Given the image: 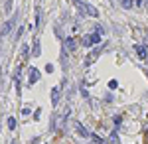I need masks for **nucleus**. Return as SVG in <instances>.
I'll use <instances>...</instances> for the list:
<instances>
[{
  "label": "nucleus",
  "mask_w": 148,
  "mask_h": 144,
  "mask_svg": "<svg viewBox=\"0 0 148 144\" xmlns=\"http://www.w3.org/2000/svg\"><path fill=\"white\" fill-rule=\"evenodd\" d=\"M40 53H42V47H40V42L36 40V42H34V49H32V56H34V57H38Z\"/></svg>",
  "instance_id": "obj_8"
},
{
  "label": "nucleus",
  "mask_w": 148,
  "mask_h": 144,
  "mask_svg": "<svg viewBox=\"0 0 148 144\" xmlns=\"http://www.w3.org/2000/svg\"><path fill=\"white\" fill-rule=\"evenodd\" d=\"M46 71H47V73H51V71H53V65H51V63H47V65H46Z\"/></svg>",
  "instance_id": "obj_18"
},
{
  "label": "nucleus",
  "mask_w": 148,
  "mask_h": 144,
  "mask_svg": "<svg viewBox=\"0 0 148 144\" xmlns=\"http://www.w3.org/2000/svg\"><path fill=\"white\" fill-rule=\"evenodd\" d=\"M109 138H111V142H119V136H116V132H113Z\"/></svg>",
  "instance_id": "obj_15"
},
{
  "label": "nucleus",
  "mask_w": 148,
  "mask_h": 144,
  "mask_svg": "<svg viewBox=\"0 0 148 144\" xmlns=\"http://www.w3.org/2000/svg\"><path fill=\"white\" fill-rule=\"evenodd\" d=\"M20 18V10H16V14L12 16L10 20H6V22L2 24V30H0V36H8V34L12 32V28L16 26V20Z\"/></svg>",
  "instance_id": "obj_1"
},
{
  "label": "nucleus",
  "mask_w": 148,
  "mask_h": 144,
  "mask_svg": "<svg viewBox=\"0 0 148 144\" xmlns=\"http://www.w3.org/2000/svg\"><path fill=\"white\" fill-rule=\"evenodd\" d=\"M79 10H83V14H87V16H95V18L99 16V10H97L95 6H91V4H87V2H83V4H81Z\"/></svg>",
  "instance_id": "obj_3"
},
{
  "label": "nucleus",
  "mask_w": 148,
  "mask_h": 144,
  "mask_svg": "<svg viewBox=\"0 0 148 144\" xmlns=\"http://www.w3.org/2000/svg\"><path fill=\"white\" fill-rule=\"evenodd\" d=\"M51 105H53V107H57V105H59V89H51Z\"/></svg>",
  "instance_id": "obj_5"
},
{
  "label": "nucleus",
  "mask_w": 148,
  "mask_h": 144,
  "mask_svg": "<svg viewBox=\"0 0 148 144\" xmlns=\"http://www.w3.org/2000/svg\"><path fill=\"white\" fill-rule=\"evenodd\" d=\"M75 47H77V45H75V40H73V38H67V40H65V49L73 51Z\"/></svg>",
  "instance_id": "obj_7"
},
{
  "label": "nucleus",
  "mask_w": 148,
  "mask_h": 144,
  "mask_svg": "<svg viewBox=\"0 0 148 144\" xmlns=\"http://www.w3.org/2000/svg\"><path fill=\"white\" fill-rule=\"evenodd\" d=\"M121 4H123V8H132V0H121Z\"/></svg>",
  "instance_id": "obj_12"
},
{
  "label": "nucleus",
  "mask_w": 148,
  "mask_h": 144,
  "mask_svg": "<svg viewBox=\"0 0 148 144\" xmlns=\"http://www.w3.org/2000/svg\"><path fill=\"white\" fill-rule=\"evenodd\" d=\"M75 128H77V132H79L81 136H89V132H87V130H85V128H83V126H81V124H77V126H75Z\"/></svg>",
  "instance_id": "obj_10"
},
{
  "label": "nucleus",
  "mask_w": 148,
  "mask_h": 144,
  "mask_svg": "<svg viewBox=\"0 0 148 144\" xmlns=\"http://www.w3.org/2000/svg\"><path fill=\"white\" fill-rule=\"evenodd\" d=\"M116 87H119V83H116L114 79H113V81H109V89H116Z\"/></svg>",
  "instance_id": "obj_14"
},
{
  "label": "nucleus",
  "mask_w": 148,
  "mask_h": 144,
  "mask_svg": "<svg viewBox=\"0 0 148 144\" xmlns=\"http://www.w3.org/2000/svg\"><path fill=\"white\" fill-rule=\"evenodd\" d=\"M91 138H93V140H95V142H99V144H107V142H105V140H103V138H101V136H97V134H93Z\"/></svg>",
  "instance_id": "obj_13"
},
{
  "label": "nucleus",
  "mask_w": 148,
  "mask_h": 144,
  "mask_svg": "<svg viewBox=\"0 0 148 144\" xmlns=\"http://www.w3.org/2000/svg\"><path fill=\"white\" fill-rule=\"evenodd\" d=\"M8 128H10V130H14V128H16V119H14V117H10V119H8Z\"/></svg>",
  "instance_id": "obj_11"
},
{
  "label": "nucleus",
  "mask_w": 148,
  "mask_h": 144,
  "mask_svg": "<svg viewBox=\"0 0 148 144\" xmlns=\"http://www.w3.org/2000/svg\"><path fill=\"white\" fill-rule=\"evenodd\" d=\"M75 2H81V4H83V0H75Z\"/></svg>",
  "instance_id": "obj_20"
},
{
  "label": "nucleus",
  "mask_w": 148,
  "mask_h": 144,
  "mask_svg": "<svg viewBox=\"0 0 148 144\" xmlns=\"http://www.w3.org/2000/svg\"><path fill=\"white\" fill-rule=\"evenodd\" d=\"M121 121H123V119H121V117H114V126H116V128H119V126H121Z\"/></svg>",
  "instance_id": "obj_16"
},
{
  "label": "nucleus",
  "mask_w": 148,
  "mask_h": 144,
  "mask_svg": "<svg viewBox=\"0 0 148 144\" xmlns=\"http://www.w3.org/2000/svg\"><path fill=\"white\" fill-rule=\"evenodd\" d=\"M81 42H83V45H85V47H93V45H99V44H101V36H99V34H95V32H93V34H87Z\"/></svg>",
  "instance_id": "obj_2"
},
{
  "label": "nucleus",
  "mask_w": 148,
  "mask_h": 144,
  "mask_svg": "<svg viewBox=\"0 0 148 144\" xmlns=\"http://www.w3.org/2000/svg\"><path fill=\"white\" fill-rule=\"evenodd\" d=\"M30 111H32L30 107H24V109H22V115H26V117H28V115H30Z\"/></svg>",
  "instance_id": "obj_17"
},
{
  "label": "nucleus",
  "mask_w": 148,
  "mask_h": 144,
  "mask_svg": "<svg viewBox=\"0 0 148 144\" xmlns=\"http://www.w3.org/2000/svg\"><path fill=\"white\" fill-rule=\"evenodd\" d=\"M134 49H136L138 57H142V59H144V57L148 56V49H146V47H144V45H136V47H134Z\"/></svg>",
  "instance_id": "obj_6"
},
{
  "label": "nucleus",
  "mask_w": 148,
  "mask_h": 144,
  "mask_svg": "<svg viewBox=\"0 0 148 144\" xmlns=\"http://www.w3.org/2000/svg\"><path fill=\"white\" fill-rule=\"evenodd\" d=\"M144 2H146V0H136V4H138V6H142Z\"/></svg>",
  "instance_id": "obj_19"
},
{
  "label": "nucleus",
  "mask_w": 148,
  "mask_h": 144,
  "mask_svg": "<svg viewBox=\"0 0 148 144\" xmlns=\"http://www.w3.org/2000/svg\"><path fill=\"white\" fill-rule=\"evenodd\" d=\"M38 79H40V71L36 69V67H30V77H28V85L32 87L38 83Z\"/></svg>",
  "instance_id": "obj_4"
},
{
  "label": "nucleus",
  "mask_w": 148,
  "mask_h": 144,
  "mask_svg": "<svg viewBox=\"0 0 148 144\" xmlns=\"http://www.w3.org/2000/svg\"><path fill=\"white\" fill-rule=\"evenodd\" d=\"M10 10H12V0H4V12L8 14Z\"/></svg>",
  "instance_id": "obj_9"
}]
</instances>
